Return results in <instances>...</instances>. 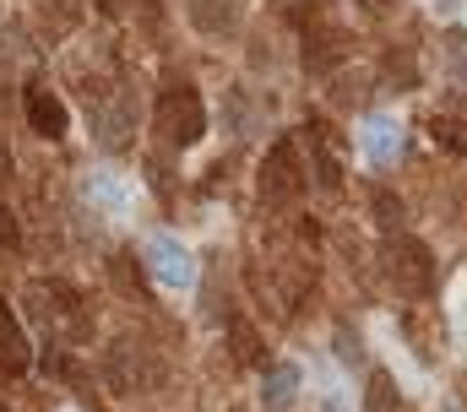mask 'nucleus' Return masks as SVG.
Returning <instances> with one entry per match:
<instances>
[{"label": "nucleus", "instance_id": "obj_1", "mask_svg": "<svg viewBox=\"0 0 467 412\" xmlns=\"http://www.w3.org/2000/svg\"><path fill=\"white\" fill-rule=\"evenodd\" d=\"M386 272H391L397 294H408V299H430V288H435V255L419 239H402L397 233L386 244Z\"/></svg>", "mask_w": 467, "mask_h": 412}, {"label": "nucleus", "instance_id": "obj_2", "mask_svg": "<svg viewBox=\"0 0 467 412\" xmlns=\"http://www.w3.org/2000/svg\"><path fill=\"white\" fill-rule=\"evenodd\" d=\"M158 130L174 141V147H196L207 136V108L196 98V88H169L158 98Z\"/></svg>", "mask_w": 467, "mask_h": 412}, {"label": "nucleus", "instance_id": "obj_3", "mask_svg": "<svg viewBox=\"0 0 467 412\" xmlns=\"http://www.w3.org/2000/svg\"><path fill=\"white\" fill-rule=\"evenodd\" d=\"M147 272H152V277H158V288H169V294L196 288V255H191L174 233L147 239Z\"/></svg>", "mask_w": 467, "mask_h": 412}, {"label": "nucleus", "instance_id": "obj_4", "mask_svg": "<svg viewBox=\"0 0 467 412\" xmlns=\"http://www.w3.org/2000/svg\"><path fill=\"white\" fill-rule=\"evenodd\" d=\"M299 191H305V169H299V147L283 136L272 152H266V169H261V196L277 206L299 201Z\"/></svg>", "mask_w": 467, "mask_h": 412}, {"label": "nucleus", "instance_id": "obj_5", "mask_svg": "<svg viewBox=\"0 0 467 412\" xmlns=\"http://www.w3.org/2000/svg\"><path fill=\"white\" fill-rule=\"evenodd\" d=\"M104 380H109V391H119V397L141 391V380H147V364H141V347H136L130 336H119L115 347L104 353Z\"/></svg>", "mask_w": 467, "mask_h": 412}, {"label": "nucleus", "instance_id": "obj_6", "mask_svg": "<svg viewBox=\"0 0 467 412\" xmlns=\"http://www.w3.org/2000/svg\"><path fill=\"white\" fill-rule=\"evenodd\" d=\"M27 119H33V130H38V136H49V141H55V136H66V103L55 98L49 88H38V82L27 88Z\"/></svg>", "mask_w": 467, "mask_h": 412}, {"label": "nucleus", "instance_id": "obj_7", "mask_svg": "<svg viewBox=\"0 0 467 412\" xmlns=\"http://www.w3.org/2000/svg\"><path fill=\"white\" fill-rule=\"evenodd\" d=\"M261 402H266V412L294 407V402H299V369H294V364H272V369H266V386H261Z\"/></svg>", "mask_w": 467, "mask_h": 412}, {"label": "nucleus", "instance_id": "obj_8", "mask_svg": "<svg viewBox=\"0 0 467 412\" xmlns=\"http://www.w3.org/2000/svg\"><path fill=\"white\" fill-rule=\"evenodd\" d=\"M397 147H402L397 119H386V114L364 119V152H369V163H391V158H397Z\"/></svg>", "mask_w": 467, "mask_h": 412}, {"label": "nucleus", "instance_id": "obj_9", "mask_svg": "<svg viewBox=\"0 0 467 412\" xmlns=\"http://www.w3.org/2000/svg\"><path fill=\"white\" fill-rule=\"evenodd\" d=\"M185 11L202 33H229L239 22V0H185Z\"/></svg>", "mask_w": 467, "mask_h": 412}, {"label": "nucleus", "instance_id": "obj_10", "mask_svg": "<svg viewBox=\"0 0 467 412\" xmlns=\"http://www.w3.org/2000/svg\"><path fill=\"white\" fill-rule=\"evenodd\" d=\"M0 364H5V375H22L27 369V342H22V325L5 309V299H0Z\"/></svg>", "mask_w": 467, "mask_h": 412}, {"label": "nucleus", "instance_id": "obj_11", "mask_svg": "<svg viewBox=\"0 0 467 412\" xmlns=\"http://www.w3.org/2000/svg\"><path fill=\"white\" fill-rule=\"evenodd\" d=\"M337 55H343L337 33H316V38H305V71H310V77H327V71L337 66Z\"/></svg>", "mask_w": 467, "mask_h": 412}, {"label": "nucleus", "instance_id": "obj_12", "mask_svg": "<svg viewBox=\"0 0 467 412\" xmlns=\"http://www.w3.org/2000/svg\"><path fill=\"white\" fill-rule=\"evenodd\" d=\"M369 206H375V222H380V228L397 239V228L408 222V206H402V196H391V191H375V196H369Z\"/></svg>", "mask_w": 467, "mask_h": 412}, {"label": "nucleus", "instance_id": "obj_13", "mask_svg": "<svg viewBox=\"0 0 467 412\" xmlns=\"http://www.w3.org/2000/svg\"><path fill=\"white\" fill-rule=\"evenodd\" d=\"M125 119H130V114H125V103H109V108H99V141H104V147H125V141H130Z\"/></svg>", "mask_w": 467, "mask_h": 412}, {"label": "nucleus", "instance_id": "obj_14", "mask_svg": "<svg viewBox=\"0 0 467 412\" xmlns=\"http://www.w3.org/2000/svg\"><path fill=\"white\" fill-rule=\"evenodd\" d=\"M364 412H397V386H391V375H386V369H375V375H369Z\"/></svg>", "mask_w": 467, "mask_h": 412}, {"label": "nucleus", "instance_id": "obj_15", "mask_svg": "<svg viewBox=\"0 0 467 412\" xmlns=\"http://www.w3.org/2000/svg\"><path fill=\"white\" fill-rule=\"evenodd\" d=\"M430 136H435V147H446V152H457V158L467 152V125L462 119H441V114H435V119H430Z\"/></svg>", "mask_w": 467, "mask_h": 412}, {"label": "nucleus", "instance_id": "obj_16", "mask_svg": "<svg viewBox=\"0 0 467 412\" xmlns=\"http://www.w3.org/2000/svg\"><path fill=\"white\" fill-rule=\"evenodd\" d=\"M310 169H316V180H321L327 191H337V185H343V158H337V152H332L327 141L316 147V158H310Z\"/></svg>", "mask_w": 467, "mask_h": 412}, {"label": "nucleus", "instance_id": "obj_17", "mask_svg": "<svg viewBox=\"0 0 467 412\" xmlns=\"http://www.w3.org/2000/svg\"><path fill=\"white\" fill-rule=\"evenodd\" d=\"M386 71L397 77L391 88H419V71H413V55H391V60H386Z\"/></svg>", "mask_w": 467, "mask_h": 412}, {"label": "nucleus", "instance_id": "obj_18", "mask_svg": "<svg viewBox=\"0 0 467 412\" xmlns=\"http://www.w3.org/2000/svg\"><path fill=\"white\" fill-rule=\"evenodd\" d=\"M109 272H115V283H119V294H125V299H141V288H136V277H130V261H125V255L109 261Z\"/></svg>", "mask_w": 467, "mask_h": 412}, {"label": "nucleus", "instance_id": "obj_19", "mask_svg": "<svg viewBox=\"0 0 467 412\" xmlns=\"http://www.w3.org/2000/svg\"><path fill=\"white\" fill-rule=\"evenodd\" d=\"M234 358H244V364L255 358V331L244 320H234Z\"/></svg>", "mask_w": 467, "mask_h": 412}, {"label": "nucleus", "instance_id": "obj_20", "mask_svg": "<svg viewBox=\"0 0 467 412\" xmlns=\"http://www.w3.org/2000/svg\"><path fill=\"white\" fill-rule=\"evenodd\" d=\"M16 239H22V228H16V217H11V211H5V206H0V244H5V250H11V244H16Z\"/></svg>", "mask_w": 467, "mask_h": 412}, {"label": "nucleus", "instance_id": "obj_21", "mask_svg": "<svg viewBox=\"0 0 467 412\" xmlns=\"http://www.w3.org/2000/svg\"><path fill=\"white\" fill-rule=\"evenodd\" d=\"M337 353H343V358H358V336H353L348 325L337 331Z\"/></svg>", "mask_w": 467, "mask_h": 412}, {"label": "nucleus", "instance_id": "obj_22", "mask_svg": "<svg viewBox=\"0 0 467 412\" xmlns=\"http://www.w3.org/2000/svg\"><path fill=\"white\" fill-rule=\"evenodd\" d=\"M5 174H11V147L0 141V180H5Z\"/></svg>", "mask_w": 467, "mask_h": 412}, {"label": "nucleus", "instance_id": "obj_23", "mask_svg": "<svg viewBox=\"0 0 467 412\" xmlns=\"http://www.w3.org/2000/svg\"><path fill=\"white\" fill-rule=\"evenodd\" d=\"M55 5H60L66 16H77V11H82V0H55Z\"/></svg>", "mask_w": 467, "mask_h": 412}, {"label": "nucleus", "instance_id": "obj_24", "mask_svg": "<svg viewBox=\"0 0 467 412\" xmlns=\"http://www.w3.org/2000/svg\"><path fill=\"white\" fill-rule=\"evenodd\" d=\"M141 5H147V16H158V11H163V0H141Z\"/></svg>", "mask_w": 467, "mask_h": 412}, {"label": "nucleus", "instance_id": "obj_25", "mask_svg": "<svg viewBox=\"0 0 467 412\" xmlns=\"http://www.w3.org/2000/svg\"><path fill=\"white\" fill-rule=\"evenodd\" d=\"M327 412H348V407H343V402H337V397H332V402H327Z\"/></svg>", "mask_w": 467, "mask_h": 412}, {"label": "nucleus", "instance_id": "obj_26", "mask_svg": "<svg viewBox=\"0 0 467 412\" xmlns=\"http://www.w3.org/2000/svg\"><path fill=\"white\" fill-rule=\"evenodd\" d=\"M364 5H369V11H380V5H386V0H364Z\"/></svg>", "mask_w": 467, "mask_h": 412}, {"label": "nucleus", "instance_id": "obj_27", "mask_svg": "<svg viewBox=\"0 0 467 412\" xmlns=\"http://www.w3.org/2000/svg\"><path fill=\"white\" fill-rule=\"evenodd\" d=\"M0 412H5V407H0Z\"/></svg>", "mask_w": 467, "mask_h": 412}]
</instances>
